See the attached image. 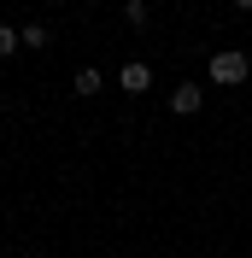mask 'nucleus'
Instances as JSON below:
<instances>
[{"instance_id":"7","label":"nucleus","mask_w":252,"mask_h":258,"mask_svg":"<svg viewBox=\"0 0 252 258\" xmlns=\"http://www.w3.org/2000/svg\"><path fill=\"white\" fill-rule=\"evenodd\" d=\"M235 6H246V12H252V0H235Z\"/></svg>"},{"instance_id":"5","label":"nucleus","mask_w":252,"mask_h":258,"mask_svg":"<svg viewBox=\"0 0 252 258\" xmlns=\"http://www.w3.org/2000/svg\"><path fill=\"white\" fill-rule=\"evenodd\" d=\"M12 53H18V30H12V24H0V59H12Z\"/></svg>"},{"instance_id":"4","label":"nucleus","mask_w":252,"mask_h":258,"mask_svg":"<svg viewBox=\"0 0 252 258\" xmlns=\"http://www.w3.org/2000/svg\"><path fill=\"white\" fill-rule=\"evenodd\" d=\"M100 88H106V77H100L94 64H82L77 71V94H100Z\"/></svg>"},{"instance_id":"2","label":"nucleus","mask_w":252,"mask_h":258,"mask_svg":"<svg viewBox=\"0 0 252 258\" xmlns=\"http://www.w3.org/2000/svg\"><path fill=\"white\" fill-rule=\"evenodd\" d=\"M200 100H205V94H200V82H176L170 112H176V117H194V112H200Z\"/></svg>"},{"instance_id":"1","label":"nucleus","mask_w":252,"mask_h":258,"mask_svg":"<svg viewBox=\"0 0 252 258\" xmlns=\"http://www.w3.org/2000/svg\"><path fill=\"white\" fill-rule=\"evenodd\" d=\"M211 82H223V88H235V82H246V71H252V59L246 53H235V47H223V53H211Z\"/></svg>"},{"instance_id":"3","label":"nucleus","mask_w":252,"mask_h":258,"mask_svg":"<svg viewBox=\"0 0 252 258\" xmlns=\"http://www.w3.org/2000/svg\"><path fill=\"white\" fill-rule=\"evenodd\" d=\"M117 82H123V94H147V88H153V64H123Z\"/></svg>"},{"instance_id":"6","label":"nucleus","mask_w":252,"mask_h":258,"mask_svg":"<svg viewBox=\"0 0 252 258\" xmlns=\"http://www.w3.org/2000/svg\"><path fill=\"white\" fill-rule=\"evenodd\" d=\"M123 18L135 24V30H141V24H147V0H129V6H123Z\"/></svg>"}]
</instances>
